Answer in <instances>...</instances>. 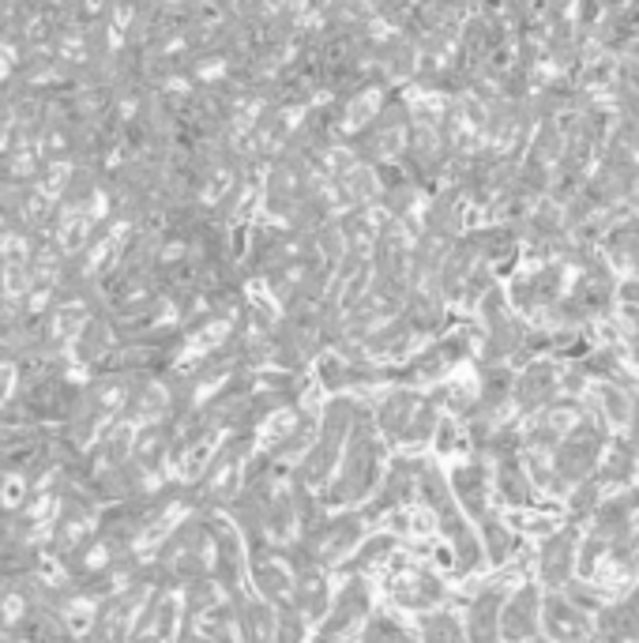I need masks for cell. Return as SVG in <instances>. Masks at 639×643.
<instances>
[{"mask_svg": "<svg viewBox=\"0 0 639 643\" xmlns=\"http://www.w3.org/2000/svg\"><path fill=\"white\" fill-rule=\"evenodd\" d=\"M602 448H606V433L599 422L580 418L568 425V433L560 437V445L553 448V485H580L591 478L594 463H599Z\"/></svg>", "mask_w": 639, "mask_h": 643, "instance_id": "cell-1", "label": "cell"}, {"mask_svg": "<svg viewBox=\"0 0 639 643\" xmlns=\"http://www.w3.org/2000/svg\"><path fill=\"white\" fill-rule=\"evenodd\" d=\"M576 553H580V531H576V527H565V531L549 535L546 542H542V553H538L542 584H549V587L572 584Z\"/></svg>", "mask_w": 639, "mask_h": 643, "instance_id": "cell-2", "label": "cell"}, {"mask_svg": "<svg viewBox=\"0 0 639 643\" xmlns=\"http://www.w3.org/2000/svg\"><path fill=\"white\" fill-rule=\"evenodd\" d=\"M538 617H542L538 587L526 584L515 590V595L508 598L504 610H500V636H504L508 643H520L526 636H534V632H538Z\"/></svg>", "mask_w": 639, "mask_h": 643, "instance_id": "cell-3", "label": "cell"}, {"mask_svg": "<svg viewBox=\"0 0 639 643\" xmlns=\"http://www.w3.org/2000/svg\"><path fill=\"white\" fill-rule=\"evenodd\" d=\"M542 624H546V636L557 643H580L591 632V621L580 606H572L565 595H549L542 602Z\"/></svg>", "mask_w": 639, "mask_h": 643, "instance_id": "cell-4", "label": "cell"}, {"mask_svg": "<svg viewBox=\"0 0 639 643\" xmlns=\"http://www.w3.org/2000/svg\"><path fill=\"white\" fill-rule=\"evenodd\" d=\"M599 643H636L639 640V598L628 595L625 602H613L594 621Z\"/></svg>", "mask_w": 639, "mask_h": 643, "instance_id": "cell-5", "label": "cell"}, {"mask_svg": "<svg viewBox=\"0 0 639 643\" xmlns=\"http://www.w3.org/2000/svg\"><path fill=\"white\" fill-rule=\"evenodd\" d=\"M639 471V451H636V440H613L609 445V456L599 463V474H594V482L599 485H628Z\"/></svg>", "mask_w": 639, "mask_h": 643, "instance_id": "cell-6", "label": "cell"}, {"mask_svg": "<svg viewBox=\"0 0 639 643\" xmlns=\"http://www.w3.org/2000/svg\"><path fill=\"white\" fill-rule=\"evenodd\" d=\"M512 392L520 399L523 411H542V406H549L557 399V377H553L549 365H538V369L526 372L520 388H512Z\"/></svg>", "mask_w": 639, "mask_h": 643, "instance_id": "cell-7", "label": "cell"}, {"mask_svg": "<svg viewBox=\"0 0 639 643\" xmlns=\"http://www.w3.org/2000/svg\"><path fill=\"white\" fill-rule=\"evenodd\" d=\"M500 640V595L486 590L470 606V643H497Z\"/></svg>", "mask_w": 639, "mask_h": 643, "instance_id": "cell-8", "label": "cell"}, {"mask_svg": "<svg viewBox=\"0 0 639 643\" xmlns=\"http://www.w3.org/2000/svg\"><path fill=\"white\" fill-rule=\"evenodd\" d=\"M497 490L500 497L508 504H531L534 497V485H531V474L523 471V463L515 456H504L497 467Z\"/></svg>", "mask_w": 639, "mask_h": 643, "instance_id": "cell-9", "label": "cell"}, {"mask_svg": "<svg viewBox=\"0 0 639 643\" xmlns=\"http://www.w3.org/2000/svg\"><path fill=\"white\" fill-rule=\"evenodd\" d=\"M455 493H460V501L474 512V516H486V493H489L486 467L470 463V467H463V471H455Z\"/></svg>", "mask_w": 639, "mask_h": 643, "instance_id": "cell-10", "label": "cell"}, {"mask_svg": "<svg viewBox=\"0 0 639 643\" xmlns=\"http://www.w3.org/2000/svg\"><path fill=\"white\" fill-rule=\"evenodd\" d=\"M426 643H463V632L452 617H429L426 621Z\"/></svg>", "mask_w": 639, "mask_h": 643, "instance_id": "cell-11", "label": "cell"}, {"mask_svg": "<svg viewBox=\"0 0 639 643\" xmlns=\"http://www.w3.org/2000/svg\"><path fill=\"white\" fill-rule=\"evenodd\" d=\"M599 504H602V497H599V482H591V478H586V482L576 485V493H572V516H576V519L591 516V512L599 508Z\"/></svg>", "mask_w": 639, "mask_h": 643, "instance_id": "cell-12", "label": "cell"}, {"mask_svg": "<svg viewBox=\"0 0 639 643\" xmlns=\"http://www.w3.org/2000/svg\"><path fill=\"white\" fill-rule=\"evenodd\" d=\"M486 531H489V558H493V561L512 558V550H515L512 531H508V527H500V524H486Z\"/></svg>", "mask_w": 639, "mask_h": 643, "instance_id": "cell-13", "label": "cell"}, {"mask_svg": "<svg viewBox=\"0 0 639 643\" xmlns=\"http://www.w3.org/2000/svg\"><path fill=\"white\" fill-rule=\"evenodd\" d=\"M602 403H606L609 422H628V395L620 388H602Z\"/></svg>", "mask_w": 639, "mask_h": 643, "instance_id": "cell-14", "label": "cell"}, {"mask_svg": "<svg viewBox=\"0 0 639 643\" xmlns=\"http://www.w3.org/2000/svg\"><path fill=\"white\" fill-rule=\"evenodd\" d=\"M508 392H512V380H508V377H489L486 388H481V403L500 406L508 399Z\"/></svg>", "mask_w": 639, "mask_h": 643, "instance_id": "cell-15", "label": "cell"}, {"mask_svg": "<svg viewBox=\"0 0 639 643\" xmlns=\"http://www.w3.org/2000/svg\"><path fill=\"white\" fill-rule=\"evenodd\" d=\"M628 422H632V437L639 440V392L632 403H628Z\"/></svg>", "mask_w": 639, "mask_h": 643, "instance_id": "cell-16", "label": "cell"}, {"mask_svg": "<svg viewBox=\"0 0 639 643\" xmlns=\"http://www.w3.org/2000/svg\"><path fill=\"white\" fill-rule=\"evenodd\" d=\"M580 643H591V640H580Z\"/></svg>", "mask_w": 639, "mask_h": 643, "instance_id": "cell-17", "label": "cell"}]
</instances>
